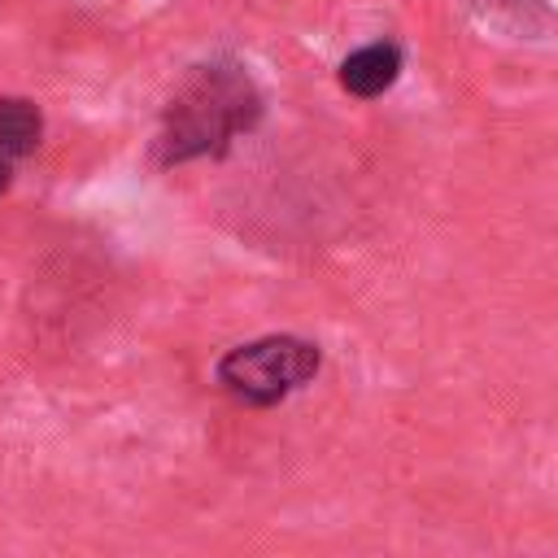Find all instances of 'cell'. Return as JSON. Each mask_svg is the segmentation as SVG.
<instances>
[{"instance_id": "obj_1", "label": "cell", "mask_w": 558, "mask_h": 558, "mask_svg": "<svg viewBox=\"0 0 558 558\" xmlns=\"http://www.w3.org/2000/svg\"><path fill=\"white\" fill-rule=\"evenodd\" d=\"M257 118H262V96L240 65H227V61L196 65L166 109L157 157L174 166V161H192L205 153H222Z\"/></svg>"}, {"instance_id": "obj_2", "label": "cell", "mask_w": 558, "mask_h": 558, "mask_svg": "<svg viewBox=\"0 0 558 558\" xmlns=\"http://www.w3.org/2000/svg\"><path fill=\"white\" fill-rule=\"evenodd\" d=\"M323 366V353L314 340L301 336H262L248 344H235L218 357L214 375L222 392H231L244 405H279L288 392L305 388Z\"/></svg>"}, {"instance_id": "obj_3", "label": "cell", "mask_w": 558, "mask_h": 558, "mask_svg": "<svg viewBox=\"0 0 558 558\" xmlns=\"http://www.w3.org/2000/svg\"><path fill=\"white\" fill-rule=\"evenodd\" d=\"M401 74V48L397 44H366L340 61V87L371 100L384 96Z\"/></svg>"}, {"instance_id": "obj_4", "label": "cell", "mask_w": 558, "mask_h": 558, "mask_svg": "<svg viewBox=\"0 0 558 558\" xmlns=\"http://www.w3.org/2000/svg\"><path fill=\"white\" fill-rule=\"evenodd\" d=\"M39 135H44V118H39L35 100H26V96H0V153L17 161V157L35 153Z\"/></svg>"}, {"instance_id": "obj_5", "label": "cell", "mask_w": 558, "mask_h": 558, "mask_svg": "<svg viewBox=\"0 0 558 558\" xmlns=\"http://www.w3.org/2000/svg\"><path fill=\"white\" fill-rule=\"evenodd\" d=\"M9 183H13V157H4V153H0V196L9 192Z\"/></svg>"}]
</instances>
